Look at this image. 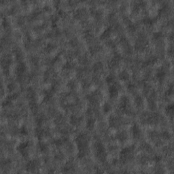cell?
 <instances>
[{
    "label": "cell",
    "instance_id": "obj_9",
    "mask_svg": "<svg viewBox=\"0 0 174 174\" xmlns=\"http://www.w3.org/2000/svg\"><path fill=\"white\" fill-rule=\"evenodd\" d=\"M37 162H36V161H30L27 165V169L31 170V171L36 169L37 167Z\"/></svg>",
    "mask_w": 174,
    "mask_h": 174
},
{
    "label": "cell",
    "instance_id": "obj_11",
    "mask_svg": "<svg viewBox=\"0 0 174 174\" xmlns=\"http://www.w3.org/2000/svg\"><path fill=\"white\" fill-rule=\"evenodd\" d=\"M119 61H120V57L118 56V55H116L114 58H112V61H110V66L112 67H114L118 64Z\"/></svg>",
    "mask_w": 174,
    "mask_h": 174
},
{
    "label": "cell",
    "instance_id": "obj_5",
    "mask_svg": "<svg viewBox=\"0 0 174 174\" xmlns=\"http://www.w3.org/2000/svg\"><path fill=\"white\" fill-rule=\"evenodd\" d=\"M109 121L110 125L114 127H118L121 125V120L116 116H111Z\"/></svg>",
    "mask_w": 174,
    "mask_h": 174
},
{
    "label": "cell",
    "instance_id": "obj_1",
    "mask_svg": "<svg viewBox=\"0 0 174 174\" xmlns=\"http://www.w3.org/2000/svg\"><path fill=\"white\" fill-rule=\"evenodd\" d=\"M76 142L78 144V147L79 150V152L81 154V157L85 155V152L87 151V135L84 134H80L78 136L76 139Z\"/></svg>",
    "mask_w": 174,
    "mask_h": 174
},
{
    "label": "cell",
    "instance_id": "obj_18",
    "mask_svg": "<svg viewBox=\"0 0 174 174\" xmlns=\"http://www.w3.org/2000/svg\"><path fill=\"white\" fill-rule=\"evenodd\" d=\"M103 111H104V112H105V113H107V112L110 110V109H111V105H110L109 103H105L103 105Z\"/></svg>",
    "mask_w": 174,
    "mask_h": 174
},
{
    "label": "cell",
    "instance_id": "obj_21",
    "mask_svg": "<svg viewBox=\"0 0 174 174\" xmlns=\"http://www.w3.org/2000/svg\"><path fill=\"white\" fill-rule=\"evenodd\" d=\"M170 112H171V114L173 113V105H168L167 107L166 108V112H167V114H170Z\"/></svg>",
    "mask_w": 174,
    "mask_h": 174
},
{
    "label": "cell",
    "instance_id": "obj_12",
    "mask_svg": "<svg viewBox=\"0 0 174 174\" xmlns=\"http://www.w3.org/2000/svg\"><path fill=\"white\" fill-rule=\"evenodd\" d=\"M25 69H26V67H25V64H23V63H20L18 65V66L16 68V71H17L18 74H22L23 72H25Z\"/></svg>",
    "mask_w": 174,
    "mask_h": 174
},
{
    "label": "cell",
    "instance_id": "obj_7",
    "mask_svg": "<svg viewBox=\"0 0 174 174\" xmlns=\"http://www.w3.org/2000/svg\"><path fill=\"white\" fill-rule=\"evenodd\" d=\"M28 145H29L28 142H23L18 146V150L23 156H25V154H27V150L26 149L28 147Z\"/></svg>",
    "mask_w": 174,
    "mask_h": 174
},
{
    "label": "cell",
    "instance_id": "obj_20",
    "mask_svg": "<svg viewBox=\"0 0 174 174\" xmlns=\"http://www.w3.org/2000/svg\"><path fill=\"white\" fill-rule=\"evenodd\" d=\"M110 29H107L104 31V33L102 34V36L103 37H107L110 36Z\"/></svg>",
    "mask_w": 174,
    "mask_h": 174
},
{
    "label": "cell",
    "instance_id": "obj_22",
    "mask_svg": "<svg viewBox=\"0 0 174 174\" xmlns=\"http://www.w3.org/2000/svg\"><path fill=\"white\" fill-rule=\"evenodd\" d=\"M161 36H162V33H161V32H156V33L154 34V37L155 39H159Z\"/></svg>",
    "mask_w": 174,
    "mask_h": 174
},
{
    "label": "cell",
    "instance_id": "obj_8",
    "mask_svg": "<svg viewBox=\"0 0 174 174\" xmlns=\"http://www.w3.org/2000/svg\"><path fill=\"white\" fill-rule=\"evenodd\" d=\"M117 138L118 139V140H120L121 142H124L125 141L127 138V134L125 131H121V132H119L116 135Z\"/></svg>",
    "mask_w": 174,
    "mask_h": 174
},
{
    "label": "cell",
    "instance_id": "obj_23",
    "mask_svg": "<svg viewBox=\"0 0 174 174\" xmlns=\"http://www.w3.org/2000/svg\"><path fill=\"white\" fill-rule=\"evenodd\" d=\"M20 132H21V133H22V135H26V134L27 133V131L25 127H22V128L21 129V131H20Z\"/></svg>",
    "mask_w": 174,
    "mask_h": 174
},
{
    "label": "cell",
    "instance_id": "obj_19",
    "mask_svg": "<svg viewBox=\"0 0 174 174\" xmlns=\"http://www.w3.org/2000/svg\"><path fill=\"white\" fill-rule=\"evenodd\" d=\"M114 80V77L113 75H109V76H107V78H106V81H107V82L108 83H112L113 82Z\"/></svg>",
    "mask_w": 174,
    "mask_h": 174
},
{
    "label": "cell",
    "instance_id": "obj_14",
    "mask_svg": "<svg viewBox=\"0 0 174 174\" xmlns=\"http://www.w3.org/2000/svg\"><path fill=\"white\" fill-rule=\"evenodd\" d=\"M80 119L76 116H72L70 118V122H71V123L73 124V125H76L79 124L80 123Z\"/></svg>",
    "mask_w": 174,
    "mask_h": 174
},
{
    "label": "cell",
    "instance_id": "obj_15",
    "mask_svg": "<svg viewBox=\"0 0 174 174\" xmlns=\"http://www.w3.org/2000/svg\"><path fill=\"white\" fill-rule=\"evenodd\" d=\"M94 125H95V120L93 119V118H90V119H89L88 121H87V122H86V126H87L88 129H93Z\"/></svg>",
    "mask_w": 174,
    "mask_h": 174
},
{
    "label": "cell",
    "instance_id": "obj_13",
    "mask_svg": "<svg viewBox=\"0 0 174 174\" xmlns=\"http://www.w3.org/2000/svg\"><path fill=\"white\" fill-rule=\"evenodd\" d=\"M103 66L102 64L101 63H97L94 65L93 66V69L94 71L95 72H100L101 70H102Z\"/></svg>",
    "mask_w": 174,
    "mask_h": 174
},
{
    "label": "cell",
    "instance_id": "obj_25",
    "mask_svg": "<svg viewBox=\"0 0 174 174\" xmlns=\"http://www.w3.org/2000/svg\"><path fill=\"white\" fill-rule=\"evenodd\" d=\"M65 67L67 68V69H70L72 67V64L69 63H67L65 65Z\"/></svg>",
    "mask_w": 174,
    "mask_h": 174
},
{
    "label": "cell",
    "instance_id": "obj_3",
    "mask_svg": "<svg viewBox=\"0 0 174 174\" xmlns=\"http://www.w3.org/2000/svg\"><path fill=\"white\" fill-rule=\"evenodd\" d=\"M96 155L100 161H103L106 158V152L102 143H97L95 145Z\"/></svg>",
    "mask_w": 174,
    "mask_h": 174
},
{
    "label": "cell",
    "instance_id": "obj_24",
    "mask_svg": "<svg viewBox=\"0 0 174 174\" xmlns=\"http://www.w3.org/2000/svg\"><path fill=\"white\" fill-rule=\"evenodd\" d=\"M40 150L42 151H45V150H46V146L44 144V143H41L40 145Z\"/></svg>",
    "mask_w": 174,
    "mask_h": 174
},
{
    "label": "cell",
    "instance_id": "obj_2",
    "mask_svg": "<svg viewBox=\"0 0 174 174\" xmlns=\"http://www.w3.org/2000/svg\"><path fill=\"white\" fill-rule=\"evenodd\" d=\"M133 150L134 148L132 146L125 148L122 150L120 154V158L122 162L125 163L127 161L131 160V158H133Z\"/></svg>",
    "mask_w": 174,
    "mask_h": 174
},
{
    "label": "cell",
    "instance_id": "obj_4",
    "mask_svg": "<svg viewBox=\"0 0 174 174\" xmlns=\"http://www.w3.org/2000/svg\"><path fill=\"white\" fill-rule=\"evenodd\" d=\"M109 94L111 98H115L118 94V86L116 84H112L109 88Z\"/></svg>",
    "mask_w": 174,
    "mask_h": 174
},
{
    "label": "cell",
    "instance_id": "obj_17",
    "mask_svg": "<svg viewBox=\"0 0 174 174\" xmlns=\"http://www.w3.org/2000/svg\"><path fill=\"white\" fill-rule=\"evenodd\" d=\"M165 76V72L163 70H160L157 72L156 74V76L158 79H163Z\"/></svg>",
    "mask_w": 174,
    "mask_h": 174
},
{
    "label": "cell",
    "instance_id": "obj_10",
    "mask_svg": "<svg viewBox=\"0 0 174 174\" xmlns=\"http://www.w3.org/2000/svg\"><path fill=\"white\" fill-rule=\"evenodd\" d=\"M119 78L121 80H127L129 78V74H128V72H126V71H122L119 74Z\"/></svg>",
    "mask_w": 174,
    "mask_h": 174
},
{
    "label": "cell",
    "instance_id": "obj_6",
    "mask_svg": "<svg viewBox=\"0 0 174 174\" xmlns=\"http://www.w3.org/2000/svg\"><path fill=\"white\" fill-rule=\"evenodd\" d=\"M132 134L134 138H139L141 135V130L137 125H134L132 127Z\"/></svg>",
    "mask_w": 174,
    "mask_h": 174
},
{
    "label": "cell",
    "instance_id": "obj_16",
    "mask_svg": "<svg viewBox=\"0 0 174 174\" xmlns=\"http://www.w3.org/2000/svg\"><path fill=\"white\" fill-rule=\"evenodd\" d=\"M135 103H136V105L139 107L142 106V105L143 104V99L140 96H137V97H135Z\"/></svg>",
    "mask_w": 174,
    "mask_h": 174
}]
</instances>
